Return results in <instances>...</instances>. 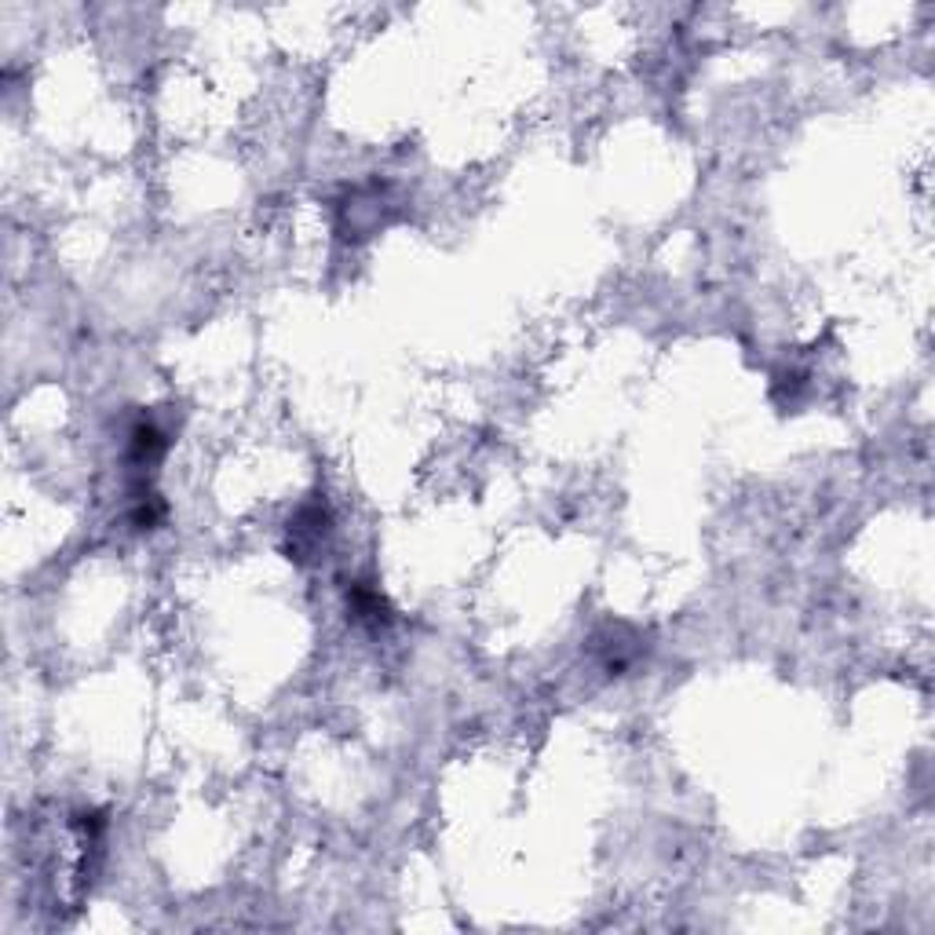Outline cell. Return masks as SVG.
Masks as SVG:
<instances>
[{
    "label": "cell",
    "mask_w": 935,
    "mask_h": 935,
    "mask_svg": "<svg viewBox=\"0 0 935 935\" xmlns=\"http://www.w3.org/2000/svg\"><path fill=\"white\" fill-rule=\"evenodd\" d=\"M329 530H333V519H329L326 501H307V504H300V512L289 519V544H286L289 560L307 563L311 555H318V552L326 549Z\"/></svg>",
    "instance_id": "obj_1"
},
{
    "label": "cell",
    "mask_w": 935,
    "mask_h": 935,
    "mask_svg": "<svg viewBox=\"0 0 935 935\" xmlns=\"http://www.w3.org/2000/svg\"><path fill=\"white\" fill-rule=\"evenodd\" d=\"M596 650L603 655V669L610 672V677H621L625 669L636 666V658H640V636H636L629 625H614V629H607V636H596Z\"/></svg>",
    "instance_id": "obj_2"
},
{
    "label": "cell",
    "mask_w": 935,
    "mask_h": 935,
    "mask_svg": "<svg viewBox=\"0 0 935 935\" xmlns=\"http://www.w3.org/2000/svg\"><path fill=\"white\" fill-rule=\"evenodd\" d=\"M164 446H169V435H164L153 421H139L132 428V439H128V460L136 468H150L158 465Z\"/></svg>",
    "instance_id": "obj_3"
},
{
    "label": "cell",
    "mask_w": 935,
    "mask_h": 935,
    "mask_svg": "<svg viewBox=\"0 0 935 935\" xmlns=\"http://www.w3.org/2000/svg\"><path fill=\"white\" fill-rule=\"evenodd\" d=\"M348 607L354 610V618L365 621V625H384L387 618H392V610H387L384 596H381L376 588L365 585V582L351 585V592H348Z\"/></svg>",
    "instance_id": "obj_4"
}]
</instances>
